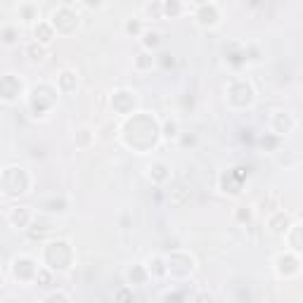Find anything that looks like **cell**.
<instances>
[{"instance_id": "9", "label": "cell", "mask_w": 303, "mask_h": 303, "mask_svg": "<svg viewBox=\"0 0 303 303\" xmlns=\"http://www.w3.org/2000/svg\"><path fill=\"white\" fill-rule=\"evenodd\" d=\"M3 43H5V45H14V43H17V38H14V36H19V31H17V28L14 26H7V28H3Z\"/></svg>"}, {"instance_id": "10", "label": "cell", "mask_w": 303, "mask_h": 303, "mask_svg": "<svg viewBox=\"0 0 303 303\" xmlns=\"http://www.w3.org/2000/svg\"><path fill=\"white\" fill-rule=\"evenodd\" d=\"M164 138H178V124L175 121L164 126Z\"/></svg>"}, {"instance_id": "3", "label": "cell", "mask_w": 303, "mask_h": 303, "mask_svg": "<svg viewBox=\"0 0 303 303\" xmlns=\"http://www.w3.org/2000/svg\"><path fill=\"white\" fill-rule=\"evenodd\" d=\"M7 218H10V223H12L14 227H26L28 223H31V214H28L26 208H19V206H14Z\"/></svg>"}, {"instance_id": "1", "label": "cell", "mask_w": 303, "mask_h": 303, "mask_svg": "<svg viewBox=\"0 0 303 303\" xmlns=\"http://www.w3.org/2000/svg\"><path fill=\"white\" fill-rule=\"evenodd\" d=\"M194 21H197L201 28H214L216 24L221 21V7L216 5V3L194 5Z\"/></svg>"}, {"instance_id": "8", "label": "cell", "mask_w": 303, "mask_h": 303, "mask_svg": "<svg viewBox=\"0 0 303 303\" xmlns=\"http://www.w3.org/2000/svg\"><path fill=\"white\" fill-rule=\"evenodd\" d=\"M19 12H21V17L28 19V21L38 19V7H36V5H28V3H26V5H19Z\"/></svg>"}, {"instance_id": "6", "label": "cell", "mask_w": 303, "mask_h": 303, "mask_svg": "<svg viewBox=\"0 0 303 303\" xmlns=\"http://www.w3.org/2000/svg\"><path fill=\"white\" fill-rule=\"evenodd\" d=\"M142 43H145L147 52L154 48H159V43H161V34L159 31H142Z\"/></svg>"}, {"instance_id": "2", "label": "cell", "mask_w": 303, "mask_h": 303, "mask_svg": "<svg viewBox=\"0 0 303 303\" xmlns=\"http://www.w3.org/2000/svg\"><path fill=\"white\" fill-rule=\"evenodd\" d=\"M34 34H36V43H41V45H50L52 38H55V28H52L50 21H41V19H38V24L34 26Z\"/></svg>"}, {"instance_id": "5", "label": "cell", "mask_w": 303, "mask_h": 303, "mask_svg": "<svg viewBox=\"0 0 303 303\" xmlns=\"http://www.w3.org/2000/svg\"><path fill=\"white\" fill-rule=\"evenodd\" d=\"M133 67L138 71H145V69H152L154 67V57H152V52H140L138 57H135V62H133Z\"/></svg>"}, {"instance_id": "7", "label": "cell", "mask_w": 303, "mask_h": 303, "mask_svg": "<svg viewBox=\"0 0 303 303\" xmlns=\"http://www.w3.org/2000/svg\"><path fill=\"white\" fill-rule=\"evenodd\" d=\"M126 31L133 36H142V24H140L138 17H131V19L126 21Z\"/></svg>"}, {"instance_id": "4", "label": "cell", "mask_w": 303, "mask_h": 303, "mask_svg": "<svg viewBox=\"0 0 303 303\" xmlns=\"http://www.w3.org/2000/svg\"><path fill=\"white\" fill-rule=\"evenodd\" d=\"M26 55H28L31 62H43L45 55H48V50H45V45H41V43H28V45H26Z\"/></svg>"}]
</instances>
